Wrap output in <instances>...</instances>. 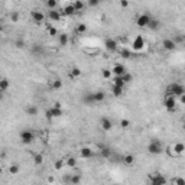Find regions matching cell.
<instances>
[{"label": "cell", "mask_w": 185, "mask_h": 185, "mask_svg": "<svg viewBox=\"0 0 185 185\" xmlns=\"http://www.w3.org/2000/svg\"><path fill=\"white\" fill-rule=\"evenodd\" d=\"M163 106H165V109L168 112H174L175 107H177V98L174 96H166L165 101H163Z\"/></svg>", "instance_id": "obj_6"}, {"label": "cell", "mask_w": 185, "mask_h": 185, "mask_svg": "<svg viewBox=\"0 0 185 185\" xmlns=\"http://www.w3.org/2000/svg\"><path fill=\"white\" fill-rule=\"evenodd\" d=\"M166 94L168 96H174V97H181L182 94H185V88L182 84H179V82H172L171 85L168 87L166 90Z\"/></svg>", "instance_id": "obj_1"}, {"label": "cell", "mask_w": 185, "mask_h": 185, "mask_svg": "<svg viewBox=\"0 0 185 185\" xmlns=\"http://www.w3.org/2000/svg\"><path fill=\"white\" fill-rule=\"evenodd\" d=\"M0 174H1V165H0Z\"/></svg>", "instance_id": "obj_53"}, {"label": "cell", "mask_w": 185, "mask_h": 185, "mask_svg": "<svg viewBox=\"0 0 185 185\" xmlns=\"http://www.w3.org/2000/svg\"><path fill=\"white\" fill-rule=\"evenodd\" d=\"M61 87H62V80L56 78V80L52 81V88H54V90H59Z\"/></svg>", "instance_id": "obj_30"}, {"label": "cell", "mask_w": 185, "mask_h": 185, "mask_svg": "<svg viewBox=\"0 0 185 185\" xmlns=\"http://www.w3.org/2000/svg\"><path fill=\"white\" fill-rule=\"evenodd\" d=\"M73 6H74V10H75V13H77V12H81V10L84 9V1H81V0L73 1Z\"/></svg>", "instance_id": "obj_25"}, {"label": "cell", "mask_w": 185, "mask_h": 185, "mask_svg": "<svg viewBox=\"0 0 185 185\" xmlns=\"http://www.w3.org/2000/svg\"><path fill=\"white\" fill-rule=\"evenodd\" d=\"M9 172H10L12 175H16L17 172H19V166H17V165H10V168H9Z\"/></svg>", "instance_id": "obj_36"}, {"label": "cell", "mask_w": 185, "mask_h": 185, "mask_svg": "<svg viewBox=\"0 0 185 185\" xmlns=\"http://www.w3.org/2000/svg\"><path fill=\"white\" fill-rule=\"evenodd\" d=\"M75 13V10H74V6L73 3H70V4H67L64 9V15H67V16H70V15H74Z\"/></svg>", "instance_id": "obj_27"}, {"label": "cell", "mask_w": 185, "mask_h": 185, "mask_svg": "<svg viewBox=\"0 0 185 185\" xmlns=\"http://www.w3.org/2000/svg\"><path fill=\"white\" fill-rule=\"evenodd\" d=\"M82 101L85 103V104H93V103H96L94 101V96H93V93H87L84 98H82Z\"/></svg>", "instance_id": "obj_24"}, {"label": "cell", "mask_w": 185, "mask_h": 185, "mask_svg": "<svg viewBox=\"0 0 185 185\" xmlns=\"http://www.w3.org/2000/svg\"><path fill=\"white\" fill-rule=\"evenodd\" d=\"M120 4H121V7H127V6H129V1H126V0H121Z\"/></svg>", "instance_id": "obj_47"}, {"label": "cell", "mask_w": 185, "mask_h": 185, "mask_svg": "<svg viewBox=\"0 0 185 185\" xmlns=\"http://www.w3.org/2000/svg\"><path fill=\"white\" fill-rule=\"evenodd\" d=\"M26 113H28L29 116H36V114H38V107H36V106H28V107H26Z\"/></svg>", "instance_id": "obj_26"}, {"label": "cell", "mask_w": 185, "mask_h": 185, "mask_svg": "<svg viewBox=\"0 0 185 185\" xmlns=\"http://www.w3.org/2000/svg\"><path fill=\"white\" fill-rule=\"evenodd\" d=\"M151 19H152L151 15H148V13H142V15L137 16L136 25L139 26V28H146V26L149 25V22H151Z\"/></svg>", "instance_id": "obj_5"}, {"label": "cell", "mask_w": 185, "mask_h": 185, "mask_svg": "<svg viewBox=\"0 0 185 185\" xmlns=\"http://www.w3.org/2000/svg\"><path fill=\"white\" fill-rule=\"evenodd\" d=\"M20 140H22V143H25V145L32 143L33 140H35L33 132H31V130H23V132H20Z\"/></svg>", "instance_id": "obj_4"}, {"label": "cell", "mask_w": 185, "mask_h": 185, "mask_svg": "<svg viewBox=\"0 0 185 185\" xmlns=\"http://www.w3.org/2000/svg\"><path fill=\"white\" fill-rule=\"evenodd\" d=\"M23 45H25V42L22 39H17L16 40V46H17V48H23Z\"/></svg>", "instance_id": "obj_44"}, {"label": "cell", "mask_w": 185, "mask_h": 185, "mask_svg": "<svg viewBox=\"0 0 185 185\" xmlns=\"http://www.w3.org/2000/svg\"><path fill=\"white\" fill-rule=\"evenodd\" d=\"M159 26H161V22L158 20V19H151V22H149V25H148V28L149 29H152V31H156V29H159Z\"/></svg>", "instance_id": "obj_19"}, {"label": "cell", "mask_w": 185, "mask_h": 185, "mask_svg": "<svg viewBox=\"0 0 185 185\" xmlns=\"http://www.w3.org/2000/svg\"><path fill=\"white\" fill-rule=\"evenodd\" d=\"M121 80L124 81V84H129V82H132L133 77H132V74L126 73V74H123V75H121Z\"/></svg>", "instance_id": "obj_31"}, {"label": "cell", "mask_w": 185, "mask_h": 185, "mask_svg": "<svg viewBox=\"0 0 185 185\" xmlns=\"http://www.w3.org/2000/svg\"><path fill=\"white\" fill-rule=\"evenodd\" d=\"M32 19L35 20V23H42L43 20H45V15H43V12H40V10H32Z\"/></svg>", "instance_id": "obj_11"}, {"label": "cell", "mask_w": 185, "mask_h": 185, "mask_svg": "<svg viewBox=\"0 0 185 185\" xmlns=\"http://www.w3.org/2000/svg\"><path fill=\"white\" fill-rule=\"evenodd\" d=\"M56 6H58V1H55V0H49V1H46V7H49V10H55Z\"/></svg>", "instance_id": "obj_32"}, {"label": "cell", "mask_w": 185, "mask_h": 185, "mask_svg": "<svg viewBox=\"0 0 185 185\" xmlns=\"http://www.w3.org/2000/svg\"><path fill=\"white\" fill-rule=\"evenodd\" d=\"M3 31V25H1V22H0V32Z\"/></svg>", "instance_id": "obj_51"}, {"label": "cell", "mask_w": 185, "mask_h": 185, "mask_svg": "<svg viewBox=\"0 0 185 185\" xmlns=\"http://www.w3.org/2000/svg\"><path fill=\"white\" fill-rule=\"evenodd\" d=\"M148 152L152 153V155H159V153L163 152V148H162V143L159 140L153 139L152 142L148 145Z\"/></svg>", "instance_id": "obj_2"}, {"label": "cell", "mask_w": 185, "mask_h": 185, "mask_svg": "<svg viewBox=\"0 0 185 185\" xmlns=\"http://www.w3.org/2000/svg\"><path fill=\"white\" fill-rule=\"evenodd\" d=\"M54 107H55V109H61V103H58V101L54 103Z\"/></svg>", "instance_id": "obj_48"}, {"label": "cell", "mask_w": 185, "mask_h": 185, "mask_svg": "<svg viewBox=\"0 0 185 185\" xmlns=\"http://www.w3.org/2000/svg\"><path fill=\"white\" fill-rule=\"evenodd\" d=\"M120 55L123 56L124 59H127V58H130V55H132V54H130V51H129V49H126V48H124V49H121V51H120Z\"/></svg>", "instance_id": "obj_34"}, {"label": "cell", "mask_w": 185, "mask_h": 185, "mask_svg": "<svg viewBox=\"0 0 185 185\" xmlns=\"http://www.w3.org/2000/svg\"><path fill=\"white\" fill-rule=\"evenodd\" d=\"M101 127H103V130H106V132L112 130V127H113L112 120L107 119V117H103V119H101Z\"/></svg>", "instance_id": "obj_16"}, {"label": "cell", "mask_w": 185, "mask_h": 185, "mask_svg": "<svg viewBox=\"0 0 185 185\" xmlns=\"http://www.w3.org/2000/svg\"><path fill=\"white\" fill-rule=\"evenodd\" d=\"M98 3H100L98 0H90L88 1V4L91 6V7H93V6H98Z\"/></svg>", "instance_id": "obj_45"}, {"label": "cell", "mask_w": 185, "mask_h": 185, "mask_svg": "<svg viewBox=\"0 0 185 185\" xmlns=\"http://www.w3.org/2000/svg\"><path fill=\"white\" fill-rule=\"evenodd\" d=\"M9 87H10V81L7 78H0V91L4 93L9 90Z\"/></svg>", "instance_id": "obj_18"}, {"label": "cell", "mask_w": 185, "mask_h": 185, "mask_svg": "<svg viewBox=\"0 0 185 185\" xmlns=\"http://www.w3.org/2000/svg\"><path fill=\"white\" fill-rule=\"evenodd\" d=\"M80 182H81V174H71L70 184L71 185H78Z\"/></svg>", "instance_id": "obj_21"}, {"label": "cell", "mask_w": 185, "mask_h": 185, "mask_svg": "<svg viewBox=\"0 0 185 185\" xmlns=\"http://www.w3.org/2000/svg\"><path fill=\"white\" fill-rule=\"evenodd\" d=\"M67 165L74 168V166L77 165V159H75V158H68V159H67Z\"/></svg>", "instance_id": "obj_37"}, {"label": "cell", "mask_w": 185, "mask_h": 185, "mask_svg": "<svg viewBox=\"0 0 185 185\" xmlns=\"http://www.w3.org/2000/svg\"><path fill=\"white\" fill-rule=\"evenodd\" d=\"M51 110V114H52V119H55V117H61L64 113H62V109H55V107H51L49 109Z\"/></svg>", "instance_id": "obj_23"}, {"label": "cell", "mask_w": 185, "mask_h": 185, "mask_svg": "<svg viewBox=\"0 0 185 185\" xmlns=\"http://www.w3.org/2000/svg\"><path fill=\"white\" fill-rule=\"evenodd\" d=\"M12 19L16 22V20H17V13H13V15H12Z\"/></svg>", "instance_id": "obj_49"}, {"label": "cell", "mask_w": 185, "mask_h": 185, "mask_svg": "<svg viewBox=\"0 0 185 185\" xmlns=\"http://www.w3.org/2000/svg\"><path fill=\"white\" fill-rule=\"evenodd\" d=\"M80 155L82 159H90V158L94 156V152H93V149H90V148H81Z\"/></svg>", "instance_id": "obj_13"}, {"label": "cell", "mask_w": 185, "mask_h": 185, "mask_svg": "<svg viewBox=\"0 0 185 185\" xmlns=\"http://www.w3.org/2000/svg\"><path fill=\"white\" fill-rule=\"evenodd\" d=\"M174 182H175V185H185V179L182 177H177Z\"/></svg>", "instance_id": "obj_40"}, {"label": "cell", "mask_w": 185, "mask_h": 185, "mask_svg": "<svg viewBox=\"0 0 185 185\" xmlns=\"http://www.w3.org/2000/svg\"><path fill=\"white\" fill-rule=\"evenodd\" d=\"M132 48L135 49V51H142V49L145 48V39L142 36H136L135 40H133V43H132Z\"/></svg>", "instance_id": "obj_7"}, {"label": "cell", "mask_w": 185, "mask_h": 185, "mask_svg": "<svg viewBox=\"0 0 185 185\" xmlns=\"http://www.w3.org/2000/svg\"><path fill=\"white\" fill-rule=\"evenodd\" d=\"M33 162H35L36 165H42V163H43V155L35 153V155H33Z\"/></svg>", "instance_id": "obj_28"}, {"label": "cell", "mask_w": 185, "mask_h": 185, "mask_svg": "<svg viewBox=\"0 0 185 185\" xmlns=\"http://www.w3.org/2000/svg\"><path fill=\"white\" fill-rule=\"evenodd\" d=\"M0 100H3V93L0 91Z\"/></svg>", "instance_id": "obj_52"}, {"label": "cell", "mask_w": 185, "mask_h": 185, "mask_svg": "<svg viewBox=\"0 0 185 185\" xmlns=\"http://www.w3.org/2000/svg\"><path fill=\"white\" fill-rule=\"evenodd\" d=\"M113 85L116 87H120V88H124V81L121 80V77H113Z\"/></svg>", "instance_id": "obj_22"}, {"label": "cell", "mask_w": 185, "mask_h": 185, "mask_svg": "<svg viewBox=\"0 0 185 185\" xmlns=\"http://www.w3.org/2000/svg\"><path fill=\"white\" fill-rule=\"evenodd\" d=\"M123 161H124V163H126V165H132V163L135 162V158H133V155H126Z\"/></svg>", "instance_id": "obj_33"}, {"label": "cell", "mask_w": 185, "mask_h": 185, "mask_svg": "<svg viewBox=\"0 0 185 185\" xmlns=\"http://www.w3.org/2000/svg\"><path fill=\"white\" fill-rule=\"evenodd\" d=\"M85 31H87V26H85L84 23H80L78 26H77V33H80L81 35V33H84Z\"/></svg>", "instance_id": "obj_35"}, {"label": "cell", "mask_w": 185, "mask_h": 185, "mask_svg": "<svg viewBox=\"0 0 185 185\" xmlns=\"http://www.w3.org/2000/svg\"><path fill=\"white\" fill-rule=\"evenodd\" d=\"M179 98H181V103H185V94H182Z\"/></svg>", "instance_id": "obj_50"}, {"label": "cell", "mask_w": 185, "mask_h": 185, "mask_svg": "<svg viewBox=\"0 0 185 185\" xmlns=\"http://www.w3.org/2000/svg\"><path fill=\"white\" fill-rule=\"evenodd\" d=\"M70 77L71 78H80L81 77V70L78 68V67H74V68H71V71H70Z\"/></svg>", "instance_id": "obj_20"}, {"label": "cell", "mask_w": 185, "mask_h": 185, "mask_svg": "<svg viewBox=\"0 0 185 185\" xmlns=\"http://www.w3.org/2000/svg\"><path fill=\"white\" fill-rule=\"evenodd\" d=\"M112 93H113V96H114V97H120V96H123V88H120V87H116V85H113Z\"/></svg>", "instance_id": "obj_29"}, {"label": "cell", "mask_w": 185, "mask_h": 185, "mask_svg": "<svg viewBox=\"0 0 185 185\" xmlns=\"http://www.w3.org/2000/svg\"><path fill=\"white\" fill-rule=\"evenodd\" d=\"M103 77L104 78H110L112 77V71L110 70H103Z\"/></svg>", "instance_id": "obj_43"}, {"label": "cell", "mask_w": 185, "mask_h": 185, "mask_svg": "<svg viewBox=\"0 0 185 185\" xmlns=\"http://www.w3.org/2000/svg\"><path fill=\"white\" fill-rule=\"evenodd\" d=\"M58 42H59L61 46H67L68 42H70V36H68L67 33H59V35H58Z\"/></svg>", "instance_id": "obj_15"}, {"label": "cell", "mask_w": 185, "mask_h": 185, "mask_svg": "<svg viewBox=\"0 0 185 185\" xmlns=\"http://www.w3.org/2000/svg\"><path fill=\"white\" fill-rule=\"evenodd\" d=\"M120 126L123 127V129H127V127L130 126V121L127 120V119H123V120L120 121Z\"/></svg>", "instance_id": "obj_41"}, {"label": "cell", "mask_w": 185, "mask_h": 185, "mask_svg": "<svg viewBox=\"0 0 185 185\" xmlns=\"http://www.w3.org/2000/svg\"><path fill=\"white\" fill-rule=\"evenodd\" d=\"M48 33L51 36H56V35H58V29H56V28H52V26H48Z\"/></svg>", "instance_id": "obj_38"}, {"label": "cell", "mask_w": 185, "mask_h": 185, "mask_svg": "<svg viewBox=\"0 0 185 185\" xmlns=\"http://www.w3.org/2000/svg\"><path fill=\"white\" fill-rule=\"evenodd\" d=\"M162 46L166 49V51H174L177 48V43L174 39H163L162 40Z\"/></svg>", "instance_id": "obj_12"}, {"label": "cell", "mask_w": 185, "mask_h": 185, "mask_svg": "<svg viewBox=\"0 0 185 185\" xmlns=\"http://www.w3.org/2000/svg\"><path fill=\"white\" fill-rule=\"evenodd\" d=\"M104 46L107 51H110V52H114L116 49H117V40L116 39H112V38H107L104 40Z\"/></svg>", "instance_id": "obj_10"}, {"label": "cell", "mask_w": 185, "mask_h": 185, "mask_svg": "<svg viewBox=\"0 0 185 185\" xmlns=\"http://www.w3.org/2000/svg\"><path fill=\"white\" fill-rule=\"evenodd\" d=\"M48 17L49 20H52V22H59L61 20V12H58V10H49L48 12Z\"/></svg>", "instance_id": "obj_14"}, {"label": "cell", "mask_w": 185, "mask_h": 185, "mask_svg": "<svg viewBox=\"0 0 185 185\" xmlns=\"http://www.w3.org/2000/svg\"><path fill=\"white\" fill-rule=\"evenodd\" d=\"M45 116H46V119H49V120L52 119V114H51V110H49V109L45 112Z\"/></svg>", "instance_id": "obj_46"}, {"label": "cell", "mask_w": 185, "mask_h": 185, "mask_svg": "<svg viewBox=\"0 0 185 185\" xmlns=\"http://www.w3.org/2000/svg\"><path fill=\"white\" fill-rule=\"evenodd\" d=\"M101 156H103V158H109V156H110V149H109V148H103V149H101Z\"/></svg>", "instance_id": "obj_39"}, {"label": "cell", "mask_w": 185, "mask_h": 185, "mask_svg": "<svg viewBox=\"0 0 185 185\" xmlns=\"http://www.w3.org/2000/svg\"><path fill=\"white\" fill-rule=\"evenodd\" d=\"M171 149H174V152H172L174 156H181L185 151V145L182 143V142H177L174 146H171Z\"/></svg>", "instance_id": "obj_8"}, {"label": "cell", "mask_w": 185, "mask_h": 185, "mask_svg": "<svg viewBox=\"0 0 185 185\" xmlns=\"http://www.w3.org/2000/svg\"><path fill=\"white\" fill-rule=\"evenodd\" d=\"M110 71H112V74H114V77H121L123 74L127 73L123 64H116L113 67V70H110Z\"/></svg>", "instance_id": "obj_9"}, {"label": "cell", "mask_w": 185, "mask_h": 185, "mask_svg": "<svg viewBox=\"0 0 185 185\" xmlns=\"http://www.w3.org/2000/svg\"><path fill=\"white\" fill-rule=\"evenodd\" d=\"M62 166H64V161H61V159H59V161H56L55 163H54V168H55V169H61Z\"/></svg>", "instance_id": "obj_42"}, {"label": "cell", "mask_w": 185, "mask_h": 185, "mask_svg": "<svg viewBox=\"0 0 185 185\" xmlns=\"http://www.w3.org/2000/svg\"><path fill=\"white\" fill-rule=\"evenodd\" d=\"M151 185H166V178L159 172H155L153 175H149Z\"/></svg>", "instance_id": "obj_3"}, {"label": "cell", "mask_w": 185, "mask_h": 185, "mask_svg": "<svg viewBox=\"0 0 185 185\" xmlns=\"http://www.w3.org/2000/svg\"><path fill=\"white\" fill-rule=\"evenodd\" d=\"M93 96H94V101H96V103H101V101L106 100L104 91H96V93H93Z\"/></svg>", "instance_id": "obj_17"}]
</instances>
